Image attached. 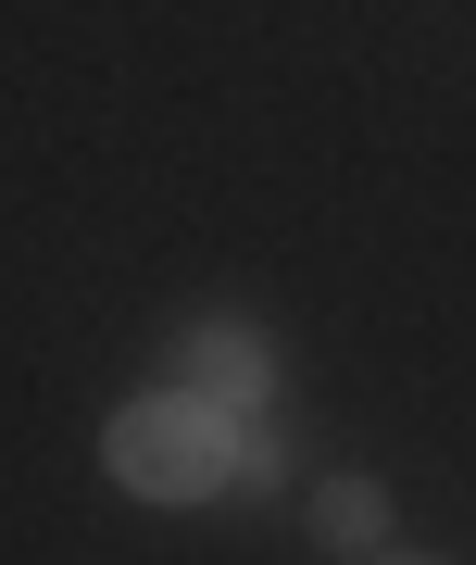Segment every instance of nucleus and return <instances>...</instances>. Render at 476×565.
<instances>
[{"label":"nucleus","instance_id":"3","mask_svg":"<svg viewBox=\"0 0 476 565\" xmlns=\"http://www.w3.org/2000/svg\"><path fill=\"white\" fill-rule=\"evenodd\" d=\"M301 527H314L326 553H389V490L377 478H326L314 503H301Z\"/></svg>","mask_w":476,"mask_h":565},{"label":"nucleus","instance_id":"4","mask_svg":"<svg viewBox=\"0 0 476 565\" xmlns=\"http://www.w3.org/2000/svg\"><path fill=\"white\" fill-rule=\"evenodd\" d=\"M364 565H439V553H364Z\"/></svg>","mask_w":476,"mask_h":565},{"label":"nucleus","instance_id":"1","mask_svg":"<svg viewBox=\"0 0 476 565\" xmlns=\"http://www.w3.org/2000/svg\"><path fill=\"white\" fill-rule=\"evenodd\" d=\"M100 465H113L139 503H201V490L226 478V427H214V403H188V390H151V403H113Z\"/></svg>","mask_w":476,"mask_h":565},{"label":"nucleus","instance_id":"2","mask_svg":"<svg viewBox=\"0 0 476 565\" xmlns=\"http://www.w3.org/2000/svg\"><path fill=\"white\" fill-rule=\"evenodd\" d=\"M163 390H188V403H263V340L251 327H176Z\"/></svg>","mask_w":476,"mask_h":565}]
</instances>
